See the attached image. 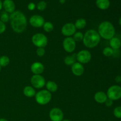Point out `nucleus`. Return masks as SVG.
<instances>
[{
    "instance_id": "3",
    "label": "nucleus",
    "mask_w": 121,
    "mask_h": 121,
    "mask_svg": "<svg viewBox=\"0 0 121 121\" xmlns=\"http://www.w3.org/2000/svg\"><path fill=\"white\" fill-rule=\"evenodd\" d=\"M98 33L101 38L105 40H111L115 34V29L113 25L108 21H103L98 27Z\"/></svg>"
},
{
    "instance_id": "24",
    "label": "nucleus",
    "mask_w": 121,
    "mask_h": 121,
    "mask_svg": "<svg viewBox=\"0 0 121 121\" xmlns=\"http://www.w3.org/2000/svg\"><path fill=\"white\" fill-rule=\"evenodd\" d=\"M9 58L7 56H2L0 57V66L1 67H6L9 63Z\"/></svg>"
},
{
    "instance_id": "29",
    "label": "nucleus",
    "mask_w": 121,
    "mask_h": 121,
    "mask_svg": "<svg viewBox=\"0 0 121 121\" xmlns=\"http://www.w3.org/2000/svg\"><path fill=\"white\" fill-rule=\"evenodd\" d=\"M113 115L116 118L121 119V106H117L114 109Z\"/></svg>"
},
{
    "instance_id": "12",
    "label": "nucleus",
    "mask_w": 121,
    "mask_h": 121,
    "mask_svg": "<svg viewBox=\"0 0 121 121\" xmlns=\"http://www.w3.org/2000/svg\"><path fill=\"white\" fill-rule=\"evenodd\" d=\"M49 117L52 121H61L63 119V113L60 109L53 108L50 111Z\"/></svg>"
},
{
    "instance_id": "22",
    "label": "nucleus",
    "mask_w": 121,
    "mask_h": 121,
    "mask_svg": "<svg viewBox=\"0 0 121 121\" xmlns=\"http://www.w3.org/2000/svg\"><path fill=\"white\" fill-rule=\"evenodd\" d=\"M86 21L85 19L84 18H79L76 21L75 23L74 24L76 28L79 30L83 29L86 26Z\"/></svg>"
},
{
    "instance_id": "39",
    "label": "nucleus",
    "mask_w": 121,
    "mask_h": 121,
    "mask_svg": "<svg viewBox=\"0 0 121 121\" xmlns=\"http://www.w3.org/2000/svg\"><path fill=\"white\" fill-rule=\"evenodd\" d=\"M61 121H70L68 120V119H65V120H62Z\"/></svg>"
},
{
    "instance_id": "10",
    "label": "nucleus",
    "mask_w": 121,
    "mask_h": 121,
    "mask_svg": "<svg viewBox=\"0 0 121 121\" xmlns=\"http://www.w3.org/2000/svg\"><path fill=\"white\" fill-rule=\"evenodd\" d=\"M76 28L75 26L72 22H68L64 25L61 30V33L66 37H71L76 33Z\"/></svg>"
},
{
    "instance_id": "32",
    "label": "nucleus",
    "mask_w": 121,
    "mask_h": 121,
    "mask_svg": "<svg viewBox=\"0 0 121 121\" xmlns=\"http://www.w3.org/2000/svg\"><path fill=\"white\" fill-rule=\"evenodd\" d=\"M35 7H36V5H35V4L34 2H30L28 4V5H27V8H28V10L30 11L34 10V9L35 8Z\"/></svg>"
},
{
    "instance_id": "20",
    "label": "nucleus",
    "mask_w": 121,
    "mask_h": 121,
    "mask_svg": "<svg viewBox=\"0 0 121 121\" xmlns=\"http://www.w3.org/2000/svg\"><path fill=\"white\" fill-rule=\"evenodd\" d=\"M76 60V54H73L67 56L64 59V63L67 66H72Z\"/></svg>"
},
{
    "instance_id": "18",
    "label": "nucleus",
    "mask_w": 121,
    "mask_h": 121,
    "mask_svg": "<svg viewBox=\"0 0 121 121\" xmlns=\"http://www.w3.org/2000/svg\"><path fill=\"white\" fill-rule=\"evenodd\" d=\"M23 93L26 97L31 98V97L35 96L36 92H35V89L33 86H27L24 88Z\"/></svg>"
},
{
    "instance_id": "38",
    "label": "nucleus",
    "mask_w": 121,
    "mask_h": 121,
    "mask_svg": "<svg viewBox=\"0 0 121 121\" xmlns=\"http://www.w3.org/2000/svg\"><path fill=\"white\" fill-rule=\"evenodd\" d=\"M119 25L121 26V17L120 18V19H119Z\"/></svg>"
},
{
    "instance_id": "28",
    "label": "nucleus",
    "mask_w": 121,
    "mask_h": 121,
    "mask_svg": "<svg viewBox=\"0 0 121 121\" xmlns=\"http://www.w3.org/2000/svg\"><path fill=\"white\" fill-rule=\"evenodd\" d=\"M2 22H3L4 23H6V22H8L9 20V15H8V13H7V12H4L2 13V14L1 15V19H0Z\"/></svg>"
},
{
    "instance_id": "5",
    "label": "nucleus",
    "mask_w": 121,
    "mask_h": 121,
    "mask_svg": "<svg viewBox=\"0 0 121 121\" xmlns=\"http://www.w3.org/2000/svg\"><path fill=\"white\" fill-rule=\"evenodd\" d=\"M32 43L35 46L38 47L44 48L48 44V39L43 33H36L34 34L31 38Z\"/></svg>"
},
{
    "instance_id": "21",
    "label": "nucleus",
    "mask_w": 121,
    "mask_h": 121,
    "mask_svg": "<svg viewBox=\"0 0 121 121\" xmlns=\"http://www.w3.org/2000/svg\"><path fill=\"white\" fill-rule=\"evenodd\" d=\"M46 89L50 92H55L57 91L58 86L56 82L53 81H48L46 83Z\"/></svg>"
},
{
    "instance_id": "1",
    "label": "nucleus",
    "mask_w": 121,
    "mask_h": 121,
    "mask_svg": "<svg viewBox=\"0 0 121 121\" xmlns=\"http://www.w3.org/2000/svg\"><path fill=\"white\" fill-rule=\"evenodd\" d=\"M9 21L12 29L15 33H22L27 26L26 15L20 11H15L9 15Z\"/></svg>"
},
{
    "instance_id": "36",
    "label": "nucleus",
    "mask_w": 121,
    "mask_h": 121,
    "mask_svg": "<svg viewBox=\"0 0 121 121\" xmlns=\"http://www.w3.org/2000/svg\"><path fill=\"white\" fill-rule=\"evenodd\" d=\"M2 8V2L1 1V0H0V11L1 10Z\"/></svg>"
},
{
    "instance_id": "25",
    "label": "nucleus",
    "mask_w": 121,
    "mask_h": 121,
    "mask_svg": "<svg viewBox=\"0 0 121 121\" xmlns=\"http://www.w3.org/2000/svg\"><path fill=\"white\" fill-rule=\"evenodd\" d=\"M84 34H83L82 32L78 31L76 32L74 34H73V39H74V41L76 42H80V41H83V39Z\"/></svg>"
},
{
    "instance_id": "17",
    "label": "nucleus",
    "mask_w": 121,
    "mask_h": 121,
    "mask_svg": "<svg viewBox=\"0 0 121 121\" xmlns=\"http://www.w3.org/2000/svg\"><path fill=\"white\" fill-rule=\"evenodd\" d=\"M96 5L97 7L102 10H105L109 8L110 6L109 0H96Z\"/></svg>"
},
{
    "instance_id": "2",
    "label": "nucleus",
    "mask_w": 121,
    "mask_h": 121,
    "mask_svg": "<svg viewBox=\"0 0 121 121\" xmlns=\"http://www.w3.org/2000/svg\"><path fill=\"white\" fill-rule=\"evenodd\" d=\"M100 39L101 37L97 31L93 29H90L86 31L84 34L83 43L85 47L89 48H92L99 44Z\"/></svg>"
},
{
    "instance_id": "4",
    "label": "nucleus",
    "mask_w": 121,
    "mask_h": 121,
    "mask_svg": "<svg viewBox=\"0 0 121 121\" xmlns=\"http://www.w3.org/2000/svg\"><path fill=\"white\" fill-rule=\"evenodd\" d=\"M52 94L47 90H41L37 92L35 95V101L40 105L48 104L52 99Z\"/></svg>"
},
{
    "instance_id": "34",
    "label": "nucleus",
    "mask_w": 121,
    "mask_h": 121,
    "mask_svg": "<svg viewBox=\"0 0 121 121\" xmlns=\"http://www.w3.org/2000/svg\"><path fill=\"white\" fill-rule=\"evenodd\" d=\"M115 81L117 83L121 82V76H117L115 78Z\"/></svg>"
},
{
    "instance_id": "14",
    "label": "nucleus",
    "mask_w": 121,
    "mask_h": 121,
    "mask_svg": "<svg viewBox=\"0 0 121 121\" xmlns=\"http://www.w3.org/2000/svg\"><path fill=\"white\" fill-rule=\"evenodd\" d=\"M30 70L34 74H41L44 70V66L40 62H34L31 65Z\"/></svg>"
},
{
    "instance_id": "9",
    "label": "nucleus",
    "mask_w": 121,
    "mask_h": 121,
    "mask_svg": "<svg viewBox=\"0 0 121 121\" xmlns=\"http://www.w3.org/2000/svg\"><path fill=\"white\" fill-rule=\"evenodd\" d=\"M76 43L73 37H67L63 41V47L64 50L67 53H72L76 49Z\"/></svg>"
},
{
    "instance_id": "33",
    "label": "nucleus",
    "mask_w": 121,
    "mask_h": 121,
    "mask_svg": "<svg viewBox=\"0 0 121 121\" xmlns=\"http://www.w3.org/2000/svg\"><path fill=\"white\" fill-rule=\"evenodd\" d=\"M105 105H106L107 107H111V106L113 105V100L108 98L107 100H106V102H105Z\"/></svg>"
},
{
    "instance_id": "26",
    "label": "nucleus",
    "mask_w": 121,
    "mask_h": 121,
    "mask_svg": "<svg viewBox=\"0 0 121 121\" xmlns=\"http://www.w3.org/2000/svg\"><path fill=\"white\" fill-rule=\"evenodd\" d=\"M103 54L106 57H110L113 55V50L111 47H106L103 50Z\"/></svg>"
},
{
    "instance_id": "8",
    "label": "nucleus",
    "mask_w": 121,
    "mask_h": 121,
    "mask_svg": "<svg viewBox=\"0 0 121 121\" xmlns=\"http://www.w3.org/2000/svg\"><path fill=\"white\" fill-rule=\"evenodd\" d=\"M92 59V54L87 50H82L76 54V60L81 64L88 63Z\"/></svg>"
},
{
    "instance_id": "7",
    "label": "nucleus",
    "mask_w": 121,
    "mask_h": 121,
    "mask_svg": "<svg viewBox=\"0 0 121 121\" xmlns=\"http://www.w3.org/2000/svg\"><path fill=\"white\" fill-rule=\"evenodd\" d=\"M31 84L34 88L41 89L46 85V80L40 74H34L30 79Z\"/></svg>"
},
{
    "instance_id": "19",
    "label": "nucleus",
    "mask_w": 121,
    "mask_h": 121,
    "mask_svg": "<svg viewBox=\"0 0 121 121\" xmlns=\"http://www.w3.org/2000/svg\"><path fill=\"white\" fill-rule=\"evenodd\" d=\"M109 44L113 50H118L121 47V41L118 37H112L109 40Z\"/></svg>"
},
{
    "instance_id": "30",
    "label": "nucleus",
    "mask_w": 121,
    "mask_h": 121,
    "mask_svg": "<svg viewBox=\"0 0 121 121\" xmlns=\"http://www.w3.org/2000/svg\"><path fill=\"white\" fill-rule=\"evenodd\" d=\"M46 53V50L43 47H38L36 50V54L39 57H43Z\"/></svg>"
},
{
    "instance_id": "35",
    "label": "nucleus",
    "mask_w": 121,
    "mask_h": 121,
    "mask_svg": "<svg viewBox=\"0 0 121 121\" xmlns=\"http://www.w3.org/2000/svg\"><path fill=\"white\" fill-rule=\"evenodd\" d=\"M66 2V0H59V2H60L61 4H63Z\"/></svg>"
},
{
    "instance_id": "23",
    "label": "nucleus",
    "mask_w": 121,
    "mask_h": 121,
    "mask_svg": "<svg viewBox=\"0 0 121 121\" xmlns=\"http://www.w3.org/2000/svg\"><path fill=\"white\" fill-rule=\"evenodd\" d=\"M43 27L44 30L47 33H51L54 29V26H53V23L50 22V21L45 22Z\"/></svg>"
},
{
    "instance_id": "15",
    "label": "nucleus",
    "mask_w": 121,
    "mask_h": 121,
    "mask_svg": "<svg viewBox=\"0 0 121 121\" xmlns=\"http://www.w3.org/2000/svg\"><path fill=\"white\" fill-rule=\"evenodd\" d=\"M2 7L7 13H13L15 11V5L13 0H4L2 2Z\"/></svg>"
},
{
    "instance_id": "37",
    "label": "nucleus",
    "mask_w": 121,
    "mask_h": 121,
    "mask_svg": "<svg viewBox=\"0 0 121 121\" xmlns=\"http://www.w3.org/2000/svg\"><path fill=\"white\" fill-rule=\"evenodd\" d=\"M0 121H8L7 120V119H4V118H1L0 119Z\"/></svg>"
},
{
    "instance_id": "13",
    "label": "nucleus",
    "mask_w": 121,
    "mask_h": 121,
    "mask_svg": "<svg viewBox=\"0 0 121 121\" xmlns=\"http://www.w3.org/2000/svg\"><path fill=\"white\" fill-rule=\"evenodd\" d=\"M85 71V68L82 64L76 62L72 66V72L76 76H80L82 75Z\"/></svg>"
},
{
    "instance_id": "40",
    "label": "nucleus",
    "mask_w": 121,
    "mask_h": 121,
    "mask_svg": "<svg viewBox=\"0 0 121 121\" xmlns=\"http://www.w3.org/2000/svg\"><path fill=\"white\" fill-rule=\"evenodd\" d=\"M1 67L0 66V72H1Z\"/></svg>"
},
{
    "instance_id": "27",
    "label": "nucleus",
    "mask_w": 121,
    "mask_h": 121,
    "mask_svg": "<svg viewBox=\"0 0 121 121\" xmlns=\"http://www.w3.org/2000/svg\"><path fill=\"white\" fill-rule=\"evenodd\" d=\"M47 8V3L44 1H41L37 4V8L39 11H44Z\"/></svg>"
},
{
    "instance_id": "16",
    "label": "nucleus",
    "mask_w": 121,
    "mask_h": 121,
    "mask_svg": "<svg viewBox=\"0 0 121 121\" xmlns=\"http://www.w3.org/2000/svg\"><path fill=\"white\" fill-rule=\"evenodd\" d=\"M107 99L108 96L106 93L102 91L97 92L94 95L95 100L98 104H105Z\"/></svg>"
},
{
    "instance_id": "11",
    "label": "nucleus",
    "mask_w": 121,
    "mask_h": 121,
    "mask_svg": "<svg viewBox=\"0 0 121 121\" xmlns=\"http://www.w3.org/2000/svg\"><path fill=\"white\" fill-rule=\"evenodd\" d=\"M45 22L44 18L39 15H32L29 20V23L32 27L35 28H40L43 27Z\"/></svg>"
},
{
    "instance_id": "6",
    "label": "nucleus",
    "mask_w": 121,
    "mask_h": 121,
    "mask_svg": "<svg viewBox=\"0 0 121 121\" xmlns=\"http://www.w3.org/2000/svg\"><path fill=\"white\" fill-rule=\"evenodd\" d=\"M107 96L112 100H119L121 98V87L118 85H113L107 91Z\"/></svg>"
},
{
    "instance_id": "31",
    "label": "nucleus",
    "mask_w": 121,
    "mask_h": 121,
    "mask_svg": "<svg viewBox=\"0 0 121 121\" xmlns=\"http://www.w3.org/2000/svg\"><path fill=\"white\" fill-rule=\"evenodd\" d=\"M5 30H6L5 24V23H4L3 22H2V21L0 20V34L4 33Z\"/></svg>"
}]
</instances>
